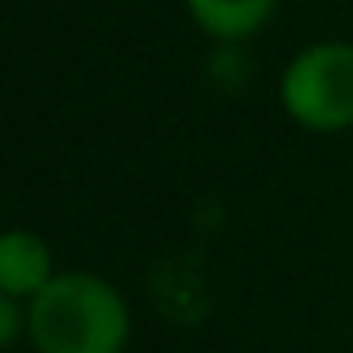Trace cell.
<instances>
[{
  "label": "cell",
  "instance_id": "6da1fadb",
  "mask_svg": "<svg viewBox=\"0 0 353 353\" xmlns=\"http://www.w3.org/2000/svg\"><path fill=\"white\" fill-rule=\"evenodd\" d=\"M27 330L39 353H122L125 300L95 274H57L31 296Z\"/></svg>",
  "mask_w": 353,
  "mask_h": 353
},
{
  "label": "cell",
  "instance_id": "7a4b0ae2",
  "mask_svg": "<svg viewBox=\"0 0 353 353\" xmlns=\"http://www.w3.org/2000/svg\"><path fill=\"white\" fill-rule=\"evenodd\" d=\"M281 103L304 130L334 133L353 125V46L319 42L300 50L281 77Z\"/></svg>",
  "mask_w": 353,
  "mask_h": 353
},
{
  "label": "cell",
  "instance_id": "3957f363",
  "mask_svg": "<svg viewBox=\"0 0 353 353\" xmlns=\"http://www.w3.org/2000/svg\"><path fill=\"white\" fill-rule=\"evenodd\" d=\"M50 247L34 232H0V292L4 296H34L50 281Z\"/></svg>",
  "mask_w": 353,
  "mask_h": 353
},
{
  "label": "cell",
  "instance_id": "277c9868",
  "mask_svg": "<svg viewBox=\"0 0 353 353\" xmlns=\"http://www.w3.org/2000/svg\"><path fill=\"white\" fill-rule=\"evenodd\" d=\"M152 300L168 319L198 323L205 315V277L186 259H168L152 274Z\"/></svg>",
  "mask_w": 353,
  "mask_h": 353
},
{
  "label": "cell",
  "instance_id": "5b68a950",
  "mask_svg": "<svg viewBox=\"0 0 353 353\" xmlns=\"http://www.w3.org/2000/svg\"><path fill=\"white\" fill-rule=\"evenodd\" d=\"M277 0H186L190 16L221 42H243L262 31Z\"/></svg>",
  "mask_w": 353,
  "mask_h": 353
},
{
  "label": "cell",
  "instance_id": "8992f818",
  "mask_svg": "<svg viewBox=\"0 0 353 353\" xmlns=\"http://www.w3.org/2000/svg\"><path fill=\"white\" fill-rule=\"evenodd\" d=\"M19 307H16V296H4L0 292V350L8 342H16V334H19Z\"/></svg>",
  "mask_w": 353,
  "mask_h": 353
}]
</instances>
